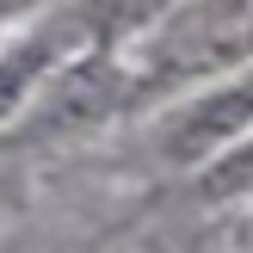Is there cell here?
I'll use <instances>...</instances> for the list:
<instances>
[{
	"label": "cell",
	"instance_id": "6da1fadb",
	"mask_svg": "<svg viewBox=\"0 0 253 253\" xmlns=\"http://www.w3.org/2000/svg\"><path fill=\"white\" fill-rule=\"evenodd\" d=\"M241 136H253V68H241L235 81L198 93L192 105H179L161 130V161L173 167H204V161L229 155Z\"/></svg>",
	"mask_w": 253,
	"mask_h": 253
},
{
	"label": "cell",
	"instance_id": "7a4b0ae2",
	"mask_svg": "<svg viewBox=\"0 0 253 253\" xmlns=\"http://www.w3.org/2000/svg\"><path fill=\"white\" fill-rule=\"evenodd\" d=\"M68 43H74V37L62 31V25H43V31L19 37L12 49H0V130L19 118V111L31 105V93L68 62Z\"/></svg>",
	"mask_w": 253,
	"mask_h": 253
}]
</instances>
